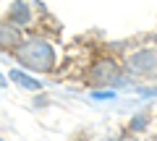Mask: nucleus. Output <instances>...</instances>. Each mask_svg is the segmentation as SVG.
<instances>
[{
  "label": "nucleus",
  "instance_id": "1",
  "mask_svg": "<svg viewBox=\"0 0 157 141\" xmlns=\"http://www.w3.org/2000/svg\"><path fill=\"white\" fill-rule=\"evenodd\" d=\"M18 68L29 73H52L58 65V52L45 37H24V42L11 52Z\"/></svg>",
  "mask_w": 157,
  "mask_h": 141
},
{
  "label": "nucleus",
  "instance_id": "2",
  "mask_svg": "<svg viewBox=\"0 0 157 141\" xmlns=\"http://www.w3.org/2000/svg\"><path fill=\"white\" fill-rule=\"evenodd\" d=\"M126 63L115 60V58H100L92 63L89 68V86L94 89H110V86H121L126 81Z\"/></svg>",
  "mask_w": 157,
  "mask_h": 141
},
{
  "label": "nucleus",
  "instance_id": "3",
  "mask_svg": "<svg viewBox=\"0 0 157 141\" xmlns=\"http://www.w3.org/2000/svg\"><path fill=\"white\" fill-rule=\"evenodd\" d=\"M126 71L136 79H157V47H141L131 52L126 60Z\"/></svg>",
  "mask_w": 157,
  "mask_h": 141
},
{
  "label": "nucleus",
  "instance_id": "4",
  "mask_svg": "<svg viewBox=\"0 0 157 141\" xmlns=\"http://www.w3.org/2000/svg\"><path fill=\"white\" fill-rule=\"evenodd\" d=\"M6 18L11 24H16L18 29H26L34 24V13H32V6L26 0H11V6L6 11Z\"/></svg>",
  "mask_w": 157,
  "mask_h": 141
},
{
  "label": "nucleus",
  "instance_id": "5",
  "mask_svg": "<svg viewBox=\"0 0 157 141\" xmlns=\"http://www.w3.org/2000/svg\"><path fill=\"white\" fill-rule=\"evenodd\" d=\"M21 42H24V29H18L8 18H0V50L13 52Z\"/></svg>",
  "mask_w": 157,
  "mask_h": 141
},
{
  "label": "nucleus",
  "instance_id": "6",
  "mask_svg": "<svg viewBox=\"0 0 157 141\" xmlns=\"http://www.w3.org/2000/svg\"><path fill=\"white\" fill-rule=\"evenodd\" d=\"M8 79L13 81V84H18L21 89H26V91H39L42 89V81L39 79H34L29 71H24V68H13L11 73H8Z\"/></svg>",
  "mask_w": 157,
  "mask_h": 141
},
{
  "label": "nucleus",
  "instance_id": "7",
  "mask_svg": "<svg viewBox=\"0 0 157 141\" xmlns=\"http://www.w3.org/2000/svg\"><path fill=\"white\" fill-rule=\"evenodd\" d=\"M147 123H149V115H147V113H139V115H134V118H131L128 131H131V133H141V131L147 128Z\"/></svg>",
  "mask_w": 157,
  "mask_h": 141
},
{
  "label": "nucleus",
  "instance_id": "8",
  "mask_svg": "<svg viewBox=\"0 0 157 141\" xmlns=\"http://www.w3.org/2000/svg\"><path fill=\"white\" fill-rule=\"evenodd\" d=\"M110 141H136V136L134 133H121V136H115V139H110Z\"/></svg>",
  "mask_w": 157,
  "mask_h": 141
},
{
  "label": "nucleus",
  "instance_id": "9",
  "mask_svg": "<svg viewBox=\"0 0 157 141\" xmlns=\"http://www.w3.org/2000/svg\"><path fill=\"white\" fill-rule=\"evenodd\" d=\"M0 86H6V79H3V76H0Z\"/></svg>",
  "mask_w": 157,
  "mask_h": 141
},
{
  "label": "nucleus",
  "instance_id": "10",
  "mask_svg": "<svg viewBox=\"0 0 157 141\" xmlns=\"http://www.w3.org/2000/svg\"><path fill=\"white\" fill-rule=\"evenodd\" d=\"M0 141H6V139H3V136H0Z\"/></svg>",
  "mask_w": 157,
  "mask_h": 141
}]
</instances>
